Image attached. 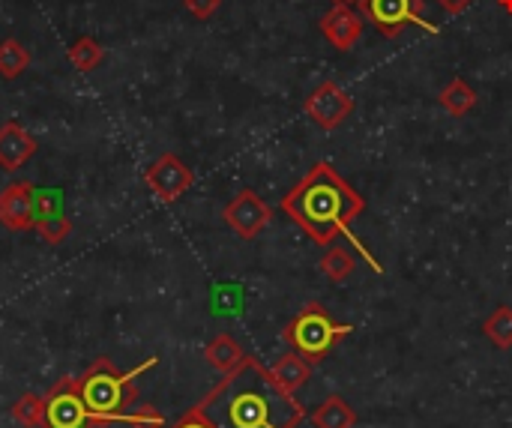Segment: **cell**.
Returning a JSON list of instances; mask_svg holds the SVG:
<instances>
[{"instance_id":"cell-1","label":"cell","mask_w":512,"mask_h":428,"mask_svg":"<svg viewBox=\"0 0 512 428\" xmlns=\"http://www.w3.org/2000/svg\"><path fill=\"white\" fill-rule=\"evenodd\" d=\"M363 210H366V198L330 162H315L306 171V177L282 198V213L297 228H303L315 246H333L345 234V240L372 264V270L384 273L378 258L351 231V225L363 216Z\"/></svg>"},{"instance_id":"cell-2","label":"cell","mask_w":512,"mask_h":428,"mask_svg":"<svg viewBox=\"0 0 512 428\" xmlns=\"http://www.w3.org/2000/svg\"><path fill=\"white\" fill-rule=\"evenodd\" d=\"M195 411L213 428H297L303 423V405L282 393L270 369L255 357L228 375L195 405Z\"/></svg>"},{"instance_id":"cell-3","label":"cell","mask_w":512,"mask_h":428,"mask_svg":"<svg viewBox=\"0 0 512 428\" xmlns=\"http://www.w3.org/2000/svg\"><path fill=\"white\" fill-rule=\"evenodd\" d=\"M156 366V357L144 360L141 366L129 369V372H117L111 366V360H96L81 378H78V390L81 399L93 417V426H108V423H123L129 405L135 402V381L150 372Z\"/></svg>"},{"instance_id":"cell-4","label":"cell","mask_w":512,"mask_h":428,"mask_svg":"<svg viewBox=\"0 0 512 428\" xmlns=\"http://www.w3.org/2000/svg\"><path fill=\"white\" fill-rule=\"evenodd\" d=\"M351 333H354V324L336 321V318L327 312V306H321V303H306V306L285 324L282 342H285L294 354H300L306 363L318 366V363H324V360L330 357V351H333L339 342H345Z\"/></svg>"},{"instance_id":"cell-5","label":"cell","mask_w":512,"mask_h":428,"mask_svg":"<svg viewBox=\"0 0 512 428\" xmlns=\"http://www.w3.org/2000/svg\"><path fill=\"white\" fill-rule=\"evenodd\" d=\"M357 9L387 39L402 36L414 24L417 27H426L429 33H438V27L429 24L426 15H423V9H426L423 0H357Z\"/></svg>"},{"instance_id":"cell-6","label":"cell","mask_w":512,"mask_h":428,"mask_svg":"<svg viewBox=\"0 0 512 428\" xmlns=\"http://www.w3.org/2000/svg\"><path fill=\"white\" fill-rule=\"evenodd\" d=\"M42 428H93V417L81 399L78 378H60L45 396Z\"/></svg>"},{"instance_id":"cell-7","label":"cell","mask_w":512,"mask_h":428,"mask_svg":"<svg viewBox=\"0 0 512 428\" xmlns=\"http://www.w3.org/2000/svg\"><path fill=\"white\" fill-rule=\"evenodd\" d=\"M306 114L309 120L324 129V132H333L339 129L351 114H354V96L345 93L336 81H321L309 96H306Z\"/></svg>"},{"instance_id":"cell-8","label":"cell","mask_w":512,"mask_h":428,"mask_svg":"<svg viewBox=\"0 0 512 428\" xmlns=\"http://www.w3.org/2000/svg\"><path fill=\"white\" fill-rule=\"evenodd\" d=\"M144 183L150 186V192L165 201V204H174L180 201L189 186L195 183V174L192 168L177 156V153H162L147 171H144Z\"/></svg>"},{"instance_id":"cell-9","label":"cell","mask_w":512,"mask_h":428,"mask_svg":"<svg viewBox=\"0 0 512 428\" xmlns=\"http://www.w3.org/2000/svg\"><path fill=\"white\" fill-rule=\"evenodd\" d=\"M270 216H273V210H270V207L261 201V195L252 192V189L237 192V198L222 210L225 225H228L237 237H243V240H255V237L267 228Z\"/></svg>"},{"instance_id":"cell-10","label":"cell","mask_w":512,"mask_h":428,"mask_svg":"<svg viewBox=\"0 0 512 428\" xmlns=\"http://www.w3.org/2000/svg\"><path fill=\"white\" fill-rule=\"evenodd\" d=\"M363 21L366 18L360 15V9H354L351 3H333V9L321 15L318 30L336 51H351L363 36Z\"/></svg>"},{"instance_id":"cell-11","label":"cell","mask_w":512,"mask_h":428,"mask_svg":"<svg viewBox=\"0 0 512 428\" xmlns=\"http://www.w3.org/2000/svg\"><path fill=\"white\" fill-rule=\"evenodd\" d=\"M36 186L33 183H9L0 189V225L9 231H33L36 207H33Z\"/></svg>"},{"instance_id":"cell-12","label":"cell","mask_w":512,"mask_h":428,"mask_svg":"<svg viewBox=\"0 0 512 428\" xmlns=\"http://www.w3.org/2000/svg\"><path fill=\"white\" fill-rule=\"evenodd\" d=\"M36 138L15 120L0 126V168L3 171H18L21 165H27L36 153Z\"/></svg>"},{"instance_id":"cell-13","label":"cell","mask_w":512,"mask_h":428,"mask_svg":"<svg viewBox=\"0 0 512 428\" xmlns=\"http://www.w3.org/2000/svg\"><path fill=\"white\" fill-rule=\"evenodd\" d=\"M270 375H273V381L279 384L282 393L297 396V390H303V387L309 384V378H312V363H306L300 354L288 351V354H282V357L270 366Z\"/></svg>"},{"instance_id":"cell-14","label":"cell","mask_w":512,"mask_h":428,"mask_svg":"<svg viewBox=\"0 0 512 428\" xmlns=\"http://www.w3.org/2000/svg\"><path fill=\"white\" fill-rule=\"evenodd\" d=\"M246 351L237 345V339L234 336H228V333H219L213 342H207V348H204V360L219 372V375H228V372H234V369H240L243 363H246Z\"/></svg>"},{"instance_id":"cell-15","label":"cell","mask_w":512,"mask_h":428,"mask_svg":"<svg viewBox=\"0 0 512 428\" xmlns=\"http://www.w3.org/2000/svg\"><path fill=\"white\" fill-rule=\"evenodd\" d=\"M312 428H354L357 426V411L348 399L342 396H327L309 417Z\"/></svg>"},{"instance_id":"cell-16","label":"cell","mask_w":512,"mask_h":428,"mask_svg":"<svg viewBox=\"0 0 512 428\" xmlns=\"http://www.w3.org/2000/svg\"><path fill=\"white\" fill-rule=\"evenodd\" d=\"M477 90L465 81V78H453L444 90H441V96H438V102H441V108L447 111V114H453V117H465L468 111H474L477 108Z\"/></svg>"},{"instance_id":"cell-17","label":"cell","mask_w":512,"mask_h":428,"mask_svg":"<svg viewBox=\"0 0 512 428\" xmlns=\"http://www.w3.org/2000/svg\"><path fill=\"white\" fill-rule=\"evenodd\" d=\"M354 270H357V258H354V252L351 249H345V246H327V252L321 255V273L330 279V282H345V279H351L354 276Z\"/></svg>"},{"instance_id":"cell-18","label":"cell","mask_w":512,"mask_h":428,"mask_svg":"<svg viewBox=\"0 0 512 428\" xmlns=\"http://www.w3.org/2000/svg\"><path fill=\"white\" fill-rule=\"evenodd\" d=\"M66 57H69V63H72L78 72H93L96 66H102L105 48H102L93 36H81V39H75V42L69 45Z\"/></svg>"},{"instance_id":"cell-19","label":"cell","mask_w":512,"mask_h":428,"mask_svg":"<svg viewBox=\"0 0 512 428\" xmlns=\"http://www.w3.org/2000/svg\"><path fill=\"white\" fill-rule=\"evenodd\" d=\"M483 336H486L495 348H501V351L512 348V306H498V309L483 321Z\"/></svg>"},{"instance_id":"cell-20","label":"cell","mask_w":512,"mask_h":428,"mask_svg":"<svg viewBox=\"0 0 512 428\" xmlns=\"http://www.w3.org/2000/svg\"><path fill=\"white\" fill-rule=\"evenodd\" d=\"M30 66V51L18 39H3L0 42V78L12 81Z\"/></svg>"},{"instance_id":"cell-21","label":"cell","mask_w":512,"mask_h":428,"mask_svg":"<svg viewBox=\"0 0 512 428\" xmlns=\"http://www.w3.org/2000/svg\"><path fill=\"white\" fill-rule=\"evenodd\" d=\"M33 231H36L45 243L60 246V243L72 234V222H69V216H63V210H57V213L39 216V219L33 222Z\"/></svg>"},{"instance_id":"cell-22","label":"cell","mask_w":512,"mask_h":428,"mask_svg":"<svg viewBox=\"0 0 512 428\" xmlns=\"http://www.w3.org/2000/svg\"><path fill=\"white\" fill-rule=\"evenodd\" d=\"M12 420L27 428H42V420H45V399H39L36 393L21 396L12 405Z\"/></svg>"},{"instance_id":"cell-23","label":"cell","mask_w":512,"mask_h":428,"mask_svg":"<svg viewBox=\"0 0 512 428\" xmlns=\"http://www.w3.org/2000/svg\"><path fill=\"white\" fill-rule=\"evenodd\" d=\"M123 423L129 428H165V417L153 405H138L126 411Z\"/></svg>"},{"instance_id":"cell-24","label":"cell","mask_w":512,"mask_h":428,"mask_svg":"<svg viewBox=\"0 0 512 428\" xmlns=\"http://www.w3.org/2000/svg\"><path fill=\"white\" fill-rule=\"evenodd\" d=\"M63 204V195L60 189H36L33 195V207H36V219L39 216H48V213H57Z\"/></svg>"},{"instance_id":"cell-25","label":"cell","mask_w":512,"mask_h":428,"mask_svg":"<svg viewBox=\"0 0 512 428\" xmlns=\"http://www.w3.org/2000/svg\"><path fill=\"white\" fill-rule=\"evenodd\" d=\"M183 6H186V12L195 15L198 21H207V18L216 15V9L222 6V0H183Z\"/></svg>"},{"instance_id":"cell-26","label":"cell","mask_w":512,"mask_h":428,"mask_svg":"<svg viewBox=\"0 0 512 428\" xmlns=\"http://www.w3.org/2000/svg\"><path fill=\"white\" fill-rule=\"evenodd\" d=\"M171 428H213V426H210V423H207L195 408H192L183 420H177V426H171Z\"/></svg>"},{"instance_id":"cell-27","label":"cell","mask_w":512,"mask_h":428,"mask_svg":"<svg viewBox=\"0 0 512 428\" xmlns=\"http://www.w3.org/2000/svg\"><path fill=\"white\" fill-rule=\"evenodd\" d=\"M438 3H441L450 15H459V12H465L474 0H438Z\"/></svg>"},{"instance_id":"cell-28","label":"cell","mask_w":512,"mask_h":428,"mask_svg":"<svg viewBox=\"0 0 512 428\" xmlns=\"http://www.w3.org/2000/svg\"><path fill=\"white\" fill-rule=\"evenodd\" d=\"M498 3H501V9H504V12H510L512 15V0H498Z\"/></svg>"},{"instance_id":"cell-29","label":"cell","mask_w":512,"mask_h":428,"mask_svg":"<svg viewBox=\"0 0 512 428\" xmlns=\"http://www.w3.org/2000/svg\"><path fill=\"white\" fill-rule=\"evenodd\" d=\"M333 3H351V6H354L357 0H333Z\"/></svg>"}]
</instances>
